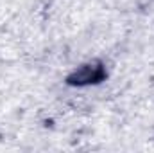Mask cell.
Segmentation results:
<instances>
[{
  "label": "cell",
  "mask_w": 154,
  "mask_h": 153,
  "mask_svg": "<svg viewBox=\"0 0 154 153\" xmlns=\"http://www.w3.org/2000/svg\"><path fill=\"white\" fill-rule=\"evenodd\" d=\"M100 77H102V70L100 69L93 67L91 72H90V65H86V67H82L81 72H77L74 77H70V81H74V83H90V81H97Z\"/></svg>",
  "instance_id": "obj_1"
}]
</instances>
